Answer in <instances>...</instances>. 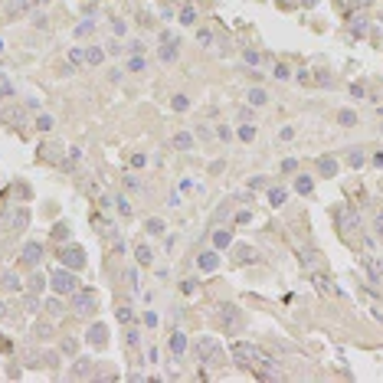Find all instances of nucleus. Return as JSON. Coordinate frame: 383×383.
<instances>
[{
    "mask_svg": "<svg viewBox=\"0 0 383 383\" xmlns=\"http://www.w3.org/2000/svg\"><path fill=\"white\" fill-rule=\"evenodd\" d=\"M233 357L243 363V367H272V360L262 357L252 344H236V347H233Z\"/></svg>",
    "mask_w": 383,
    "mask_h": 383,
    "instance_id": "nucleus-1",
    "label": "nucleus"
},
{
    "mask_svg": "<svg viewBox=\"0 0 383 383\" xmlns=\"http://www.w3.org/2000/svg\"><path fill=\"white\" fill-rule=\"evenodd\" d=\"M49 285H52V291H56V295H72V291H79V279H76L72 272H66V269L52 272V275H49Z\"/></svg>",
    "mask_w": 383,
    "mask_h": 383,
    "instance_id": "nucleus-2",
    "label": "nucleus"
},
{
    "mask_svg": "<svg viewBox=\"0 0 383 383\" xmlns=\"http://www.w3.org/2000/svg\"><path fill=\"white\" fill-rule=\"evenodd\" d=\"M72 308H76V315H88V311L95 308V291H72Z\"/></svg>",
    "mask_w": 383,
    "mask_h": 383,
    "instance_id": "nucleus-3",
    "label": "nucleus"
},
{
    "mask_svg": "<svg viewBox=\"0 0 383 383\" xmlns=\"http://www.w3.org/2000/svg\"><path fill=\"white\" fill-rule=\"evenodd\" d=\"M59 262L62 265H69V269H82V265H85V252H82V249H79V246H72V249H62V252H59Z\"/></svg>",
    "mask_w": 383,
    "mask_h": 383,
    "instance_id": "nucleus-4",
    "label": "nucleus"
},
{
    "mask_svg": "<svg viewBox=\"0 0 383 383\" xmlns=\"http://www.w3.org/2000/svg\"><path fill=\"white\" fill-rule=\"evenodd\" d=\"M105 334H108V331H105V324H92V327H88V334H85V341L102 351V347L108 344V337H105Z\"/></svg>",
    "mask_w": 383,
    "mask_h": 383,
    "instance_id": "nucleus-5",
    "label": "nucleus"
},
{
    "mask_svg": "<svg viewBox=\"0 0 383 383\" xmlns=\"http://www.w3.org/2000/svg\"><path fill=\"white\" fill-rule=\"evenodd\" d=\"M220 318H223V324H226L229 331H239V327H243V315H239L233 305H226V311H223Z\"/></svg>",
    "mask_w": 383,
    "mask_h": 383,
    "instance_id": "nucleus-6",
    "label": "nucleus"
},
{
    "mask_svg": "<svg viewBox=\"0 0 383 383\" xmlns=\"http://www.w3.org/2000/svg\"><path fill=\"white\" fill-rule=\"evenodd\" d=\"M92 367H95V360L79 357V360L72 363V370H69V377H88V373H92Z\"/></svg>",
    "mask_w": 383,
    "mask_h": 383,
    "instance_id": "nucleus-7",
    "label": "nucleus"
},
{
    "mask_svg": "<svg viewBox=\"0 0 383 383\" xmlns=\"http://www.w3.org/2000/svg\"><path fill=\"white\" fill-rule=\"evenodd\" d=\"M167 347H171L174 357H180V354L187 351V337H184V331H174V334H171V341H167Z\"/></svg>",
    "mask_w": 383,
    "mask_h": 383,
    "instance_id": "nucleus-8",
    "label": "nucleus"
},
{
    "mask_svg": "<svg viewBox=\"0 0 383 383\" xmlns=\"http://www.w3.org/2000/svg\"><path fill=\"white\" fill-rule=\"evenodd\" d=\"M337 220H341V229H360V220L351 210H337Z\"/></svg>",
    "mask_w": 383,
    "mask_h": 383,
    "instance_id": "nucleus-9",
    "label": "nucleus"
},
{
    "mask_svg": "<svg viewBox=\"0 0 383 383\" xmlns=\"http://www.w3.org/2000/svg\"><path fill=\"white\" fill-rule=\"evenodd\" d=\"M40 256H43V246H40V243H30V246L23 249V262H26V265H37Z\"/></svg>",
    "mask_w": 383,
    "mask_h": 383,
    "instance_id": "nucleus-10",
    "label": "nucleus"
},
{
    "mask_svg": "<svg viewBox=\"0 0 383 383\" xmlns=\"http://www.w3.org/2000/svg\"><path fill=\"white\" fill-rule=\"evenodd\" d=\"M197 265H200L203 272H213V269L220 265V256H216V252H203L200 259H197Z\"/></svg>",
    "mask_w": 383,
    "mask_h": 383,
    "instance_id": "nucleus-11",
    "label": "nucleus"
},
{
    "mask_svg": "<svg viewBox=\"0 0 383 383\" xmlns=\"http://www.w3.org/2000/svg\"><path fill=\"white\" fill-rule=\"evenodd\" d=\"M363 265H367V275H370V282H383V272H380V262L377 259H363Z\"/></svg>",
    "mask_w": 383,
    "mask_h": 383,
    "instance_id": "nucleus-12",
    "label": "nucleus"
},
{
    "mask_svg": "<svg viewBox=\"0 0 383 383\" xmlns=\"http://www.w3.org/2000/svg\"><path fill=\"white\" fill-rule=\"evenodd\" d=\"M318 171H321L324 177H334L337 174V161L334 157H321V161H318Z\"/></svg>",
    "mask_w": 383,
    "mask_h": 383,
    "instance_id": "nucleus-13",
    "label": "nucleus"
},
{
    "mask_svg": "<svg viewBox=\"0 0 383 383\" xmlns=\"http://www.w3.org/2000/svg\"><path fill=\"white\" fill-rule=\"evenodd\" d=\"M337 121H341L344 128H354V124H357V115H354L351 108H344V112H337Z\"/></svg>",
    "mask_w": 383,
    "mask_h": 383,
    "instance_id": "nucleus-14",
    "label": "nucleus"
},
{
    "mask_svg": "<svg viewBox=\"0 0 383 383\" xmlns=\"http://www.w3.org/2000/svg\"><path fill=\"white\" fill-rule=\"evenodd\" d=\"M285 197H288V193H285L282 187H272V190H269V203H272V207H282Z\"/></svg>",
    "mask_w": 383,
    "mask_h": 383,
    "instance_id": "nucleus-15",
    "label": "nucleus"
},
{
    "mask_svg": "<svg viewBox=\"0 0 383 383\" xmlns=\"http://www.w3.org/2000/svg\"><path fill=\"white\" fill-rule=\"evenodd\" d=\"M174 148H180V151H190V148H193V138L180 131V135H174Z\"/></svg>",
    "mask_w": 383,
    "mask_h": 383,
    "instance_id": "nucleus-16",
    "label": "nucleus"
},
{
    "mask_svg": "<svg viewBox=\"0 0 383 383\" xmlns=\"http://www.w3.org/2000/svg\"><path fill=\"white\" fill-rule=\"evenodd\" d=\"M347 161H351V167H363V164H367V157H363L360 148H354L351 154H347Z\"/></svg>",
    "mask_w": 383,
    "mask_h": 383,
    "instance_id": "nucleus-17",
    "label": "nucleus"
},
{
    "mask_svg": "<svg viewBox=\"0 0 383 383\" xmlns=\"http://www.w3.org/2000/svg\"><path fill=\"white\" fill-rule=\"evenodd\" d=\"M135 256H138V262H141V265H151V259H154V252H151L148 246H138V249H135Z\"/></svg>",
    "mask_w": 383,
    "mask_h": 383,
    "instance_id": "nucleus-18",
    "label": "nucleus"
},
{
    "mask_svg": "<svg viewBox=\"0 0 383 383\" xmlns=\"http://www.w3.org/2000/svg\"><path fill=\"white\" fill-rule=\"evenodd\" d=\"M102 59H105V49H95V46H92V49H85V62H92V66H99Z\"/></svg>",
    "mask_w": 383,
    "mask_h": 383,
    "instance_id": "nucleus-19",
    "label": "nucleus"
},
{
    "mask_svg": "<svg viewBox=\"0 0 383 383\" xmlns=\"http://www.w3.org/2000/svg\"><path fill=\"white\" fill-rule=\"evenodd\" d=\"M311 187H315V184H311L308 174H301L298 180H295V190H298V193H311Z\"/></svg>",
    "mask_w": 383,
    "mask_h": 383,
    "instance_id": "nucleus-20",
    "label": "nucleus"
},
{
    "mask_svg": "<svg viewBox=\"0 0 383 383\" xmlns=\"http://www.w3.org/2000/svg\"><path fill=\"white\" fill-rule=\"evenodd\" d=\"M180 23H184V26H193V23H197V10H193V7H184Z\"/></svg>",
    "mask_w": 383,
    "mask_h": 383,
    "instance_id": "nucleus-21",
    "label": "nucleus"
},
{
    "mask_svg": "<svg viewBox=\"0 0 383 383\" xmlns=\"http://www.w3.org/2000/svg\"><path fill=\"white\" fill-rule=\"evenodd\" d=\"M161 59H164V62L177 59V43H164V49H161Z\"/></svg>",
    "mask_w": 383,
    "mask_h": 383,
    "instance_id": "nucleus-22",
    "label": "nucleus"
},
{
    "mask_svg": "<svg viewBox=\"0 0 383 383\" xmlns=\"http://www.w3.org/2000/svg\"><path fill=\"white\" fill-rule=\"evenodd\" d=\"M148 233H151V236H161V233H164V220H157V216L148 220Z\"/></svg>",
    "mask_w": 383,
    "mask_h": 383,
    "instance_id": "nucleus-23",
    "label": "nucleus"
},
{
    "mask_svg": "<svg viewBox=\"0 0 383 383\" xmlns=\"http://www.w3.org/2000/svg\"><path fill=\"white\" fill-rule=\"evenodd\" d=\"M239 262H256V249L252 246H239Z\"/></svg>",
    "mask_w": 383,
    "mask_h": 383,
    "instance_id": "nucleus-24",
    "label": "nucleus"
},
{
    "mask_svg": "<svg viewBox=\"0 0 383 383\" xmlns=\"http://www.w3.org/2000/svg\"><path fill=\"white\" fill-rule=\"evenodd\" d=\"M249 102H252V105H265V102H269V95H265L262 88H252V92H249Z\"/></svg>",
    "mask_w": 383,
    "mask_h": 383,
    "instance_id": "nucleus-25",
    "label": "nucleus"
},
{
    "mask_svg": "<svg viewBox=\"0 0 383 383\" xmlns=\"http://www.w3.org/2000/svg\"><path fill=\"white\" fill-rule=\"evenodd\" d=\"M46 285H49V279H46V275H33V279H30V288H33V291H43Z\"/></svg>",
    "mask_w": 383,
    "mask_h": 383,
    "instance_id": "nucleus-26",
    "label": "nucleus"
},
{
    "mask_svg": "<svg viewBox=\"0 0 383 383\" xmlns=\"http://www.w3.org/2000/svg\"><path fill=\"white\" fill-rule=\"evenodd\" d=\"M33 124H37L40 131H52V118H49V115H37V121H33Z\"/></svg>",
    "mask_w": 383,
    "mask_h": 383,
    "instance_id": "nucleus-27",
    "label": "nucleus"
},
{
    "mask_svg": "<svg viewBox=\"0 0 383 383\" xmlns=\"http://www.w3.org/2000/svg\"><path fill=\"white\" fill-rule=\"evenodd\" d=\"M229 239H233V236H229V233H223V229H220V233L213 236V243H216V249H226V246H229Z\"/></svg>",
    "mask_w": 383,
    "mask_h": 383,
    "instance_id": "nucleus-28",
    "label": "nucleus"
},
{
    "mask_svg": "<svg viewBox=\"0 0 383 383\" xmlns=\"http://www.w3.org/2000/svg\"><path fill=\"white\" fill-rule=\"evenodd\" d=\"M92 30H95V20H85V23L76 26V37H85V33H92Z\"/></svg>",
    "mask_w": 383,
    "mask_h": 383,
    "instance_id": "nucleus-29",
    "label": "nucleus"
},
{
    "mask_svg": "<svg viewBox=\"0 0 383 383\" xmlns=\"http://www.w3.org/2000/svg\"><path fill=\"white\" fill-rule=\"evenodd\" d=\"M148 66V59H141V56H135V59H128V69L131 72H141V69Z\"/></svg>",
    "mask_w": 383,
    "mask_h": 383,
    "instance_id": "nucleus-30",
    "label": "nucleus"
},
{
    "mask_svg": "<svg viewBox=\"0 0 383 383\" xmlns=\"http://www.w3.org/2000/svg\"><path fill=\"white\" fill-rule=\"evenodd\" d=\"M239 138H243V141H252V138H256V128H252V124H243V128H239Z\"/></svg>",
    "mask_w": 383,
    "mask_h": 383,
    "instance_id": "nucleus-31",
    "label": "nucleus"
},
{
    "mask_svg": "<svg viewBox=\"0 0 383 383\" xmlns=\"http://www.w3.org/2000/svg\"><path fill=\"white\" fill-rule=\"evenodd\" d=\"M115 203H118V213H121V216H131V203L124 200V197H121V200H115Z\"/></svg>",
    "mask_w": 383,
    "mask_h": 383,
    "instance_id": "nucleus-32",
    "label": "nucleus"
},
{
    "mask_svg": "<svg viewBox=\"0 0 383 383\" xmlns=\"http://www.w3.org/2000/svg\"><path fill=\"white\" fill-rule=\"evenodd\" d=\"M373 229H377V236L383 239V210L377 213V216H373Z\"/></svg>",
    "mask_w": 383,
    "mask_h": 383,
    "instance_id": "nucleus-33",
    "label": "nucleus"
},
{
    "mask_svg": "<svg viewBox=\"0 0 383 383\" xmlns=\"http://www.w3.org/2000/svg\"><path fill=\"white\" fill-rule=\"evenodd\" d=\"M4 288H20V282H16V275H10V272L4 275Z\"/></svg>",
    "mask_w": 383,
    "mask_h": 383,
    "instance_id": "nucleus-34",
    "label": "nucleus"
},
{
    "mask_svg": "<svg viewBox=\"0 0 383 383\" xmlns=\"http://www.w3.org/2000/svg\"><path fill=\"white\" fill-rule=\"evenodd\" d=\"M115 315H118V321H121V324H128V321H131V308H118Z\"/></svg>",
    "mask_w": 383,
    "mask_h": 383,
    "instance_id": "nucleus-35",
    "label": "nucleus"
},
{
    "mask_svg": "<svg viewBox=\"0 0 383 383\" xmlns=\"http://www.w3.org/2000/svg\"><path fill=\"white\" fill-rule=\"evenodd\" d=\"M82 59H85V52H82V49H72V52H69V62H72V66H79Z\"/></svg>",
    "mask_w": 383,
    "mask_h": 383,
    "instance_id": "nucleus-36",
    "label": "nucleus"
},
{
    "mask_svg": "<svg viewBox=\"0 0 383 383\" xmlns=\"http://www.w3.org/2000/svg\"><path fill=\"white\" fill-rule=\"evenodd\" d=\"M243 59L249 62V66H256V62H259V52H252V49H246V52H243Z\"/></svg>",
    "mask_w": 383,
    "mask_h": 383,
    "instance_id": "nucleus-37",
    "label": "nucleus"
},
{
    "mask_svg": "<svg viewBox=\"0 0 383 383\" xmlns=\"http://www.w3.org/2000/svg\"><path fill=\"white\" fill-rule=\"evenodd\" d=\"M275 79H288V66H282V62H279V66H275V72H272Z\"/></svg>",
    "mask_w": 383,
    "mask_h": 383,
    "instance_id": "nucleus-38",
    "label": "nucleus"
},
{
    "mask_svg": "<svg viewBox=\"0 0 383 383\" xmlns=\"http://www.w3.org/2000/svg\"><path fill=\"white\" fill-rule=\"evenodd\" d=\"M187 105H190V102H187V95H177V99H174V108H177V112H184Z\"/></svg>",
    "mask_w": 383,
    "mask_h": 383,
    "instance_id": "nucleus-39",
    "label": "nucleus"
},
{
    "mask_svg": "<svg viewBox=\"0 0 383 383\" xmlns=\"http://www.w3.org/2000/svg\"><path fill=\"white\" fill-rule=\"evenodd\" d=\"M52 236H56V239H66V236H69V226H62V223H59V226L52 229Z\"/></svg>",
    "mask_w": 383,
    "mask_h": 383,
    "instance_id": "nucleus-40",
    "label": "nucleus"
},
{
    "mask_svg": "<svg viewBox=\"0 0 383 383\" xmlns=\"http://www.w3.org/2000/svg\"><path fill=\"white\" fill-rule=\"evenodd\" d=\"M351 30H354V33H357V37H363V33H367V23H363V20H360V23H354V26H351Z\"/></svg>",
    "mask_w": 383,
    "mask_h": 383,
    "instance_id": "nucleus-41",
    "label": "nucleus"
},
{
    "mask_svg": "<svg viewBox=\"0 0 383 383\" xmlns=\"http://www.w3.org/2000/svg\"><path fill=\"white\" fill-rule=\"evenodd\" d=\"M351 95H354V99H363V85L354 82V85H351Z\"/></svg>",
    "mask_w": 383,
    "mask_h": 383,
    "instance_id": "nucleus-42",
    "label": "nucleus"
},
{
    "mask_svg": "<svg viewBox=\"0 0 383 383\" xmlns=\"http://www.w3.org/2000/svg\"><path fill=\"white\" fill-rule=\"evenodd\" d=\"M131 164H135V167H144L148 157H144V154H135V157H131Z\"/></svg>",
    "mask_w": 383,
    "mask_h": 383,
    "instance_id": "nucleus-43",
    "label": "nucleus"
},
{
    "mask_svg": "<svg viewBox=\"0 0 383 383\" xmlns=\"http://www.w3.org/2000/svg\"><path fill=\"white\" fill-rule=\"evenodd\" d=\"M138 341H141L138 331H128V347H138Z\"/></svg>",
    "mask_w": 383,
    "mask_h": 383,
    "instance_id": "nucleus-44",
    "label": "nucleus"
},
{
    "mask_svg": "<svg viewBox=\"0 0 383 383\" xmlns=\"http://www.w3.org/2000/svg\"><path fill=\"white\" fill-rule=\"evenodd\" d=\"M318 82H321V85H334V79L327 76V72H321V76H318Z\"/></svg>",
    "mask_w": 383,
    "mask_h": 383,
    "instance_id": "nucleus-45",
    "label": "nucleus"
},
{
    "mask_svg": "<svg viewBox=\"0 0 383 383\" xmlns=\"http://www.w3.org/2000/svg\"><path fill=\"white\" fill-rule=\"evenodd\" d=\"M10 92H13L10 85H4V82H0V99H4V95H10Z\"/></svg>",
    "mask_w": 383,
    "mask_h": 383,
    "instance_id": "nucleus-46",
    "label": "nucleus"
},
{
    "mask_svg": "<svg viewBox=\"0 0 383 383\" xmlns=\"http://www.w3.org/2000/svg\"><path fill=\"white\" fill-rule=\"evenodd\" d=\"M373 164H377V167H383V154H377V157H373Z\"/></svg>",
    "mask_w": 383,
    "mask_h": 383,
    "instance_id": "nucleus-47",
    "label": "nucleus"
},
{
    "mask_svg": "<svg viewBox=\"0 0 383 383\" xmlns=\"http://www.w3.org/2000/svg\"><path fill=\"white\" fill-rule=\"evenodd\" d=\"M301 4H305V7H315V4H318V0H301Z\"/></svg>",
    "mask_w": 383,
    "mask_h": 383,
    "instance_id": "nucleus-48",
    "label": "nucleus"
},
{
    "mask_svg": "<svg viewBox=\"0 0 383 383\" xmlns=\"http://www.w3.org/2000/svg\"><path fill=\"white\" fill-rule=\"evenodd\" d=\"M0 318H4V305H0Z\"/></svg>",
    "mask_w": 383,
    "mask_h": 383,
    "instance_id": "nucleus-49",
    "label": "nucleus"
},
{
    "mask_svg": "<svg viewBox=\"0 0 383 383\" xmlns=\"http://www.w3.org/2000/svg\"><path fill=\"white\" fill-rule=\"evenodd\" d=\"M0 49H4V46H0Z\"/></svg>",
    "mask_w": 383,
    "mask_h": 383,
    "instance_id": "nucleus-50",
    "label": "nucleus"
}]
</instances>
